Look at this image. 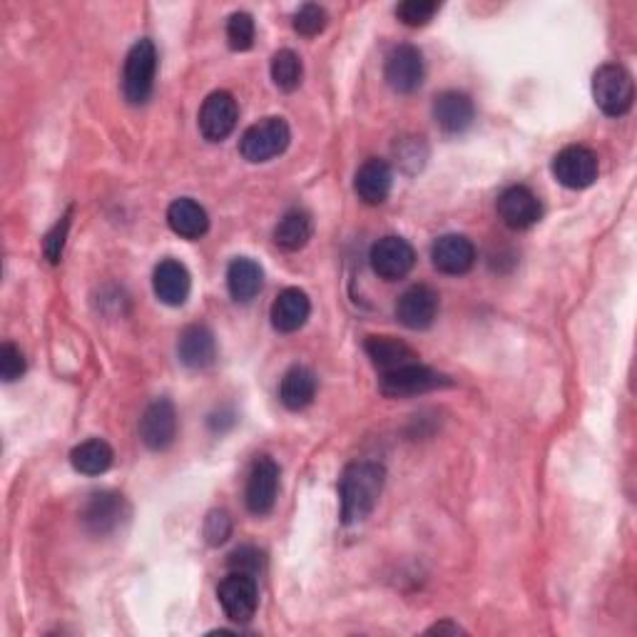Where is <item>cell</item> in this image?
Returning a JSON list of instances; mask_svg holds the SVG:
<instances>
[{
  "label": "cell",
  "mask_w": 637,
  "mask_h": 637,
  "mask_svg": "<svg viewBox=\"0 0 637 637\" xmlns=\"http://www.w3.org/2000/svg\"><path fill=\"white\" fill-rule=\"evenodd\" d=\"M384 480L386 468L377 461H354L344 468L339 480L344 525H354L374 513Z\"/></svg>",
  "instance_id": "1"
},
{
  "label": "cell",
  "mask_w": 637,
  "mask_h": 637,
  "mask_svg": "<svg viewBox=\"0 0 637 637\" xmlns=\"http://www.w3.org/2000/svg\"><path fill=\"white\" fill-rule=\"evenodd\" d=\"M158 76V50L150 38L138 40L127 53L123 70V93L130 105H144L154 90Z\"/></svg>",
  "instance_id": "2"
},
{
  "label": "cell",
  "mask_w": 637,
  "mask_h": 637,
  "mask_svg": "<svg viewBox=\"0 0 637 637\" xmlns=\"http://www.w3.org/2000/svg\"><path fill=\"white\" fill-rule=\"evenodd\" d=\"M593 97L595 105L607 117H623L630 113L635 103L633 76L617 62H605L593 76Z\"/></svg>",
  "instance_id": "3"
},
{
  "label": "cell",
  "mask_w": 637,
  "mask_h": 637,
  "mask_svg": "<svg viewBox=\"0 0 637 637\" xmlns=\"http://www.w3.org/2000/svg\"><path fill=\"white\" fill-rule=\"evenodd\" d=\"M289 142L291 130L287 120H281V117H264V120L254 123L244 130L240 140V152L252 165H259V162L279 158L289 148Z\"/></svg>",
  "instance_id": "4"
},
{
  "label": "cell",
  "mask_w": 637,
  "mask_h": 637,
  "mask_svg": "<svg viewBox=\"0 0 637 637\" xmlns=\"http://www.w3.org/2000/svg\"><path fill=\"white\" fill-rule=\"evenodd\" d=\"M451 381L445 379L439 371H433L429 367H424L421 361L408 363V367L384 371L381 374V394L389 398H412L418 394H429L441 386H449Z\"/></svg>",
  "instance_id": "5"
},
{
  "label": "cell",
  "mask_w": 637,
  "mask_h": 637,
  "mask_svg": "<svg viewBox=\"0 0 637 637\" xmlns=\"http://www.w3.org/2000/svg\"><path fill=\"white\" fill-rule=\"evenodd\" d=\"M217 598H220L224 615L230 617L232 623H250L259 605L257 578L247 576V572L230 570V576H227L220 582V588H217Z\"/></svg>",
  "instance_id": "6"
},
{
  "label": "cell",
  "mask_w": 637,
  "mask_h": 637,
  "mask_svg": "<svg viewBox=\"0 0 637 637\" xmlns=\"http://www.w3.org/2000/svg\"><path fill=\"white\" fill-rule=\"evenodd\" d=\"M598 154L586 144H570L553 158V177L568 189H586L598 179Z\"/></svg>",
  "instance_id": "7"
},
{
  "label": "cell",
  "mask_w": 637,
  "mask_h": 637,
  "mask_svg": "<svg viewBox=\"0 0 637 637\" xmlns=\"http://www.w3.org/2000/svg\"><path fill=\"white\" fill-rule=\"evenodd\" d=\"M369 259H371V269H374L381 279L398 281L412 275V269L416 264V252L412 244L404 240V236L389 234L371 247Z\"/></svg>",
  "instance_id": "8"
},
{
  "label": "cell",
  "mask_w": 637,
  "mask_h": 637,
  "mask_svg": "<svg viewBox=\"0 0 637 637\" xmlns=\"http://www.w3.org/2000/svg\"><path fill=\"white\" fill-rule=\"evenodd\" d=\"M236 120H240V107L227 90L207 95L202 107H199V132L207 142H222L230 138Z\"/></svg>",
  "instance_id": "9"
},
{
  "label": "cell",
  "mask_w": 637,
  "mask_h": 637,
  "mask_svg": "<svg viewBox=\"0 0 637 637\" xmlns=\"http://www.w3.org/2000/svg\"><path fill=\"white\" fill-rule=\"evenodd\" d=\"M441 306L439 291L429 285H414L408 287L396 302V319L406 329L424 332L436 322Z\"/></svg>",
  "instance_id": "10"
},
{
  "label": "cell",
  "mask_w": 637,
  "mask_h": 637,
  "mask_svg": "<svg viewBox=\"0 0 637 637\" xmlns=\"http://www.w3.org/2000/svg\"><path fill=\"white\" fill-rule=\"evenodd\" d=\"M426 68H424V56L421 50L414 48V45H398L389 53L386 66H384V78L389 88L398 95H412L424 83Z\"/></svg>",
  "instance_id": "11"
},
{
  "label": "cell",
  "mask_w": 637,
  "mask_h": 637,
  "mask_svg": "<svg viewBox=\"0 0 637 637\" xmlns=\"http://www.w3.org/2000/svg\"><path fill=\"white\" fill-rule=\"evenodd\" d=\"M279 496V466L275 459L262 456L254 461L247 478V490H244V503L252 516H267L277 503Z\"/></svg>",
  "instance_id": "12"
},
{
  "label": "cell",
  "mask_w": 637,
  "mask_h": 637,
  "mask_svg": "<svg viewBox=\"0 0 637 637\" xmlns=\"http://www.w3.org/2000/svg\"><path fill=\"white\" fill-rule=\"evenodd\" d=\"M496 209H498L500 222H503L508 230H516V232L531 230L533 224L541 222V215H543L538 195L523 185L508 187L506 193L498 197Z\"/></svg>",
  "instance_id": "13"
},
{
  "label": "cell",
  "mask_w": 637,
  "mask_h": 637,
  "mask_svg": "<svg viewBox=\"0 0 637 637\" xmlns=\"http://www.w3.org/2000/svg\"><path fill=\"white\" fill-rule=\"evenodd\" d=\"M140 439L150 451H165L177 439V408L170 398L152 402L140 418Z\"/></svg>",
  "instance_id": "14"
},
{
  "label": "cell",
  "mask_w": 637,
  "mask_h": 637,
  "mask_svg": "<svg viewBox=\"0 0 637 637\" xmlns=\"http://www.w3.org/2000/svg\"><path fill=\"white\" fill-rule=\"evenodd\" d=\"M431 262L441 275L461 277L468 275L476 264V247L468 236L463 234H443L433 242L431 247Z\"/></svg>",
  "instance_id": "15"
},
{
  "label": "cell",
  "mask_w": 637,
  "mask_h": 637,
  "mask_svg": "<svg viewBox=\"0 0 637 637\" xmlns=\"http://www.w3.org/2000/svg\"><path fill=\"white\" fill-rule=\"evenodd\" d=\"M127 516V503L120 494L113 490H103V494H93L88 498L83 508V525L93 535H107L120 528Z\"/></svg>",
  "instance_id": "16"
},
{
  "label": "cell",
  "mask_w": 637,
  "mask_h": 637,
  "mask_svg": "<svg viewBox=\"0 0 637 637\" xmlns=\"http://www.w3.org/2000/svg\"><path fill=\"white\" fill-rule=\"evenodd\" d=\"M476 117L473 100L461 90H445L433 100V120L445 135L466 132Z\"/></svg>",
  "instance_id": "17"
},
{
  "label": "cell",
  "mask_w": 637,
  "mask_h": 637,
  "mask_svg": "<svg viewBox=\"0 0 637 637\" xmlns=\"http://www.w3.org/2000/svg\"><path fill=\"white\" fill-rule=\"evenodd\" d=\"M391 185H394V170L386 160L379 158L363 162L354 177V193L369 207L384 205L391 195Z\"/></svg>",
  "instance_id": "18"
},
{
  "label": "cell",
  "mask_w": 637,
  "mask_h": 637,
  "mask_svg": "<svg viewBox=\"0 0 637 637\" xmlns=\"http://www.w3.org/2000/svg\"><path fill=\"white\" fill-rule=\"evenodd\" d=\"M152 289L162 304L182 306L189 299V291H193V277H189V271L182 262L165 259L154 267Z\"/></svg>",
  "instance_id": "19"
},
{
  "label": "cell",
  "mask_w": 637,
  "mask_h": 637,
  "mask_svg": "<svg viewBox=\"0 0 637 637\" xmlns=\"http://www.w3.org/2000/svg\"><path fill=\"white\" fill-rule=\"evenodd\" d=\"M309 314H312V302H309V294L297 287H289L285 291H279V297L275 299V304L269 309L271 326L281 334H294L306 324Z\"/></svg>",
  "instance_id": "20"
},
{
  "label": "cell",
  "mask_w": 637,
  "mask_h": 637,
  "mask_svg": "<svg viewBox=\"0 0 637 637\" xmlns=\"http://www.w3.org/2000/svg\"><path fill=\"white\" fill-rule=\"evenodd\" d=\"M179 361L187 369H207L212 367L217 359V341L212 329H207L205 324H193L179 334L177 341Z\"/></svg>",
  "instance_id": "21"
},
{
  "label": "cell",
  "mask_w": 637,
  "mask_h": 637,
  "mask_svg": "<svg viewBox=\"0 0 637 637\" xmlns=\"http://www.w3.org/2000/svg\"><path fill=\"white\" fill-rule=\"evenodd\" d=\"M167 224L182 240H202L209 230L207 209L193 197H179L167 207Z\"/></svg>",
  "instance_id": "22"
},
{
  "label": "cell",
  "mask_w": 637,
  "mask_h": 637,
  "mask_svg": "<svg viewBox=\"0 0 637 637\" xmlns=\"http://www.w3.org/2000/svg\"><path fill=\"white\" fill-rule=\"evenodd\" d=\"M363 349H367L371 363L381 369V374L418 361V354L406 341L396 339V336H369Z\"/></svg>",
  "instance_id": "23"
},
{
  "label": "cell",
  "mask_w": 637,
  "mask_h": 637,
  "mask_svg": "<svg viewBox=\"0 0 637 637\" xmlns=\"http://www.w3.org/2000/svg\"><path fill=\"white\" fill-rule=\"evenodd\" d=\"M316 396V377L312 369L306 367H291L279 384V402L285 404L289 412H304L312 406Z\"/></svg>",
  "instance_id": "24"
},
{
  "label": "cell",
  "mask_w": 637,
  "mask_h": 637,
  "mask_svg": "<svg viewBox=\"0 0 637 637\" xmlns=\"http://www.w3.org/2000/svg\"><path fill=\"white\" fill-rule=\"evenodd\" d=\"M264 287V271L259 267V262H254L250 257H236L232 259L230 269H227V289L234 302L247 304L254 297L259 294Z\"/></svg>",
  "instance_id": "25"
},
{
  "label": "cell",
  "mask_w": 637,
  "mask_h": 637,
  "mask_svg": "<svg viewBox=\"0 0 637 637\" xmlns=\"http://www.w3.org/2000/svg\"><path fill=\"white\" fill-rule=\"evenodd\" d=\"M314 234V220L306 209H289L275 227V244L285 252L304 250Z\"/></svg>",
  "instance_id": "26"
},
{
  "label": "cell",
  "mask_w": 637,
  "mask_h": 637,
  "mask_svg": "<svg viewBox=\"0 0 637 637\" xmlns=\"http://www.w3.org/2000/svg\"><path fill=\"white\" fill-rule=\"evenodd\" d=\"M115 451L113 445L103 439H90L76 445L70 453L72 468L83 476H103V473L113 466Z\"/></svg>",
  "instance_id": "27"
},
{
  "label": "cell",
  "mask_w": 637,
  "mask_h": 637,
  "mask_svg": "<svg viewBox=\"0 0 637 637\" xmlns=\"http://www.w3.org/2000/svg\"><path fill=\"white\" fill-rule=\"evenodd\" d=\"M271 80H275V85L281 90V93H294V90L302 85V78H304V66H302V58L297 56L294 50H279L275 53V58H271Z\"/></svg>",
  "instance_id": "28"
},
{
  "label": "cell",
  "mask_w": 637,
  "mask_h": 637,
  "mask_svg": "<svg viewBox=\"0 0 637 637\" xmlns=\"http://www.w3.org/2000/svg\"><path fill=\"white\" fill-rule=\"evenodd\" d=\"M254 35H257V25L250 13H232L227 21V43L236 53L250 50L254 45Z\"/></svg>",
  "instance_id": "29"
},
{
  "label": "cell",
  "mask_w": 637,
  "mask_h": 637,
  "mask_svg": "<svg viewBox=\"0 0 637 637\" xmlns=\"http://www.w3.org/2000/svg\"><path fill=\"white\" fill-rule=\"evenodd\" d=\"M439 8L441 5L436 0H406V3L396 8V18L408 28H421V25L433 21Z\"/></svg>",
  "instance_id": "30"
},
{
  "label": "cell",
  "mask_w": 637,
  "mask_h": 637,
  "mask_svg": "<svg viewBox=\"0 0 637 637\" xmlns=\"http://www.w3.org/2000/svg\"><path fill=\"white\" fill-rule=\"evenodd\" d=\"M326 23H329V13L324 11L322 5L316 3H306L297 11L294 15V31L304 38H314V35L324 33Z\"/></svg>",
  "instance_id": "31"
},
{
  "label": "cell",
  "mask_w": 637,
  "mask_h": 637,
  "mask_svg": "<svg viewBox=\"0 0 637 637\" xmlns=\"http://www.w3.org/2000/svg\"><path fill=\"white\" fill-rule=\"evenodd\" d=\"M25 369H28V363H25L23 351L18 349L15 344L5 341L3 347H0V379H3L5 384H13V381L25 374Z\"/></svg>",
  "instance_id": "32"
},
{
  "label": "cell",
  "mask_w": 637,
  "mask_h": 637,
  "mask_svg": "<svg viewBox=\"0 0 637 637\" xmlns=\"http://www.w3.org/2000/svg\"><path fill=\"white\" fill-rule=\"evenodd\" d=\"M70 217H72V209L68 215H62L60 222L53 227L48 234H45L43 250H45V257H48L50 264H58L62 259V250H66V240H68V230H70Z\"/></svg>",
  "instance_id": "33"
},
{
  "label": "cell",
  "mask_w": 637,
  "mask_h": 637,
  "mask_svg": "<svg viewBox=\"0 0 637 637\" xmlns=\"http://www.w3.org/2000/svg\"><path fill=\"white\" fill-rule=\"evenodd\" d=\"M227 566L234 572H247V576L257 578L259 570L264 568V555L257 548H247V545H244V548H236L230 555Z\"/></svg>",
  "instance_id": "34"
},
{
  "label": "cell",
  "mask_w": 637,
  "mask_h": 637,
  "mask_svg": "<svg viewBox=\"0 0 637 637\" xmlns=\"http://www.w3.org/2000/svg\"><path fill=\"white\" fill-rule=\"evenodd\" d=\"M232 535V518L227 511H212L205 521V538L209 545H222Z\"/></svg>",
  "instance_id": "35"
},
{
  "label": "cell",
  "mask_w": 637,
  "mask_h": 637,
  "mask_svg": "<svg viewBox=\"0 0 637 637\" xmlns=\"http://www.w3.org/2000/svg\"><path fill=\"white\" fill-rule=\"evenodd\" d=\"M429 633H439V635H443V633H451V635H459V633H463L459 625H453V623H436L433 627H429Z\"/></svg>",
  "instance_id": "36"
}]
</instances>
